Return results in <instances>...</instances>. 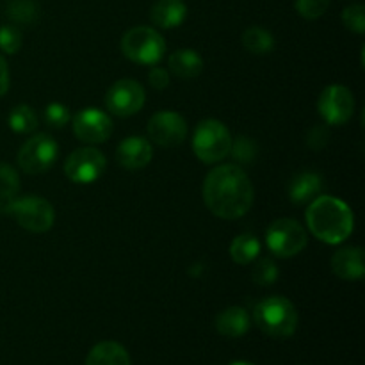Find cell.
Here are the masks:
<instances>
[{"instance_id":"cell-1","label":"cell","mask_w":365,"mask_h":365,"mask_svg":"<svg viewBox=\"0 0 365 365\" xmlns=\"http://www.w3.org/2000/svg\"><path fill=\"white\" fill-rule=\"evenodd\" d=\"M203 200L214 216L223 220L242 217L253 205V185L248 175L234 164L210 171L203 184Z\"/></svg>"},{"instance_id":"cell-2","label":"cell","mask_w":365,"mask_h":365,"mask_svg":"<svg viewBox=\"0 0 365 365\" xmlns=\"http://www.w3.org/2000/svg\"><path fill=\"white\" fill-rule=\"evenodd\" d=\"M307 225L314 237L327 245H339L353 234L351 209L334 196H317L307 210Z\"/></svg>"},{"instance_id":"cell-3","label":"cell","mask_w":365,"mask_h":365,"mask_svg":"<svg viewBox=\"0 0 365 365\" xmlns=\"http://www.w3.org/2000/svg\"><path fill=\"white\" fill-rule=\"evenodd\" d=\"M257 327L273 339H287L298 328V312L284 296H271L262 299L253 310Z\"/></svg>"},{"instance_id":"cell-4","label":"cell","mask_w":365,"mask_h":365,"mask_svg":"<svg viewBox=\"0 0 365 365\" xmlns=\"http://www.w3.org/2000/svg\"><path fill=\"white\" fill-rule=\"evenodd\" d=\"M0 212L13 216L21 228L34 232V234H43V232L50 230L53 220H56L52 203L34 195L13 198L0 207Z\"/></svg>"},{"instance_id":"cell-5","label":"cell","mask_w":365,"mask_h":365,"mask_svg":"<svg viewBox=\"0 0 365 365\" xmlns=\"http://www.w3.org/2000/svg\"><path fill=\"white\" fill-rule=\"evenodd\" d=\"M232 135L228 128L217 120H203L192 135V150L205 164H216L228 155Z\"/></svg>"},{"instance_id":"cell-6","label":"cell","mask_w":365,"mask_h":365,"mask_svg":"<svg viewBox=\"0 0 365 365\" xmlns=\"http://www.w3.org/2000/svg\"><path fill=\"white\" fill-rule=\"evenodd\" d=\"M121 52L134 63L152 66L163 59L166 52V43L155 29L134 27L121 39Z\"/></svg>"},{"instance_id":"cell-7","label":"cell","mask_w":365,"mask_h":365,"mask_svg":"<svg viewBox=\"0 0 365 365\" xmlns=\"http://www.w3.org/2000/svg\"><path fill=\"white\" fill-rule=\"evenodd\" d=\"M266 245L271 253L282 259H289L303 252L307 246V232L298 221L277 220L266 232Z\"/></svg>"},{"instance_id":"cell-8","label":"cell","mask_w":365,"mask_h":365,"mask_svg":"<svg viewBox=\"0 0 365 365\" xmlns=\"http://www.w3.org/2000/svg\"><path fill=\"white\" fill-rule=\"evenodd\" d=\"M59 146L50 135L38 134L27 139L18 152V166L24 173L39 175L48 171L57 160Z\"/></svg>"},{"instance_id":"cell-9","label":"cell","mask_w":365,"mask_h":365,"mask_svg":"<svg viewBox=\"0 0 365 365\" xmlns=\"http://www.w3.org/2000/svg\"><path fill=\"white\" fill-rule=\"evenodd\" d=\"M106 171V157L100 150L78 148L64 163V173L75 184H93Z\"/></svg>"},{"instance_id":"cell-10","label":"cell","mask_w":365,"mask_h":365,"mask_svg":"<svg viewBox=\"0 0 365 365\" xmlns=\"http://www.w3.org/2000/svg\"><path fill=\"white\" fill-rule=\"evenodd\" d=\"M145 89L139 82L123 78L110 86L106 96L107 109L120 118H128L139 113L145 106Z\"/></svg>"},{"instance_id":"cell-11","label":"cell","mask_w":365,"mask_h":365,"mask_svg":"<svg viewBox=\"0 0 365 365\" xmlns=\"http://www.w3.org/2000/svg\"><path fill=\"white\" fill-rule=\"evenodd\" d=\"M317 109L328 125H344L355 110L353 93L344 86H328L321 93Z\"/></svg>"},{"instance_id":"cell-12","label":"cell","mask_w":365,"mask_h":365,"mask_svg":"<svg viewBox=\"0 0 365 365\" xmlns=\"http://www.w3.org/2000/svg\"><path fill=\"white\" fill-rule=\"evenodd\" d=\"M148 135L155 145L173 148L184 143L187 135V123L184 118L173 110H160L153 114L148 123Z\"/></svg>"},{"instance_id":"cell-13","label":"cell","mask_w":365,"mask_h":365,"mask_svg":"<svg viewBox=\"0 0 365 365\" xmlns=\"http://www.w3.org/2000/svg\"><path fill=\"white\" fill-rule=\"evenodd\" d=\"M73 132L84 143H103L113 134V120L100 109H82L73 118Z\"/></svg>"},{"instance_id":"cell-14","label":"cell","mask_w":365,"mask_h":365,"mask_svg":"<svg viewBox=\"0 0 365 365\" xmlns=\"http://www.w3.org/2000/svg\"><path fill=\"white\" fill-rule=\"evenodd\" d=\"M152 157V145H150L148 139L139 138V135H130V138L123 139L116 150L118 163L125 170H143L145 166H148Z\"/></svg>"},{"instance_id":"cell-15","label":"cell","mask_w":365,"mask_h":365,"mask_svg":"<svg viewBox=\"0 0 365 365\" xmlns=\"http://www.w3.org/2000/svg\"><path fill=\"white\" fill-rule=\"evenodd\" d=\"M331 271L342 280H360L365 273L362 248H344L331 257Z\"/></svg>"},{"instance_id":"cell-16","label":"cell","mask_w":365,"mask_h":365,"mask_svg":"<svg viewBox=\"0 0 365 365\" xmlns=\"http://www.w3.org/2000/svg\"><path fill=\"white\" fill-rule=\"evenodd\" d=\"M187 7L182 0H157L150 11V18L163 29H175L185 20Z\"/></svg>"},{"instance_id":"cell-17","label":"cell","mask_w":365,"mask_h":365,"mask_svg":"<svg viewBox=\"0 0 365 365\" xmlns=\"http://www.w3.org/2000/svg\"><path fill=\"white\" fill-rule=\"evenodd\" d=\"M216 328L228 339L242 337L250 328V314L241 307H228L216 317Z\"/></svg>"},{"instance_id":"cell-18","label":"cell","mask_w":365,"mask_h":365,"mask_svg":"<svg viewBox=\"0 0 365 365\" xmlns=\"http://www.w3.org/2000/svg\"><path fill=\"white\" fill-rule=\"evenodd\" d=\"M168 66H170L171 73L178 78H184V81H191V78L198 77L203 70V59L200 57L198 52L195 50H177L175 53H171L170 61H168Z\"/></svg>"},{"instance_id":"cell-19","label":"cell","mask_w":365,"mask_h":365,"mask_svg":"<svg viewBox=\"0 0 365 365\" xmlns=\"http://www.w3.org/2000/svg\"><path fill=\"white\" fill-rule=\"evenodd\" d=\"M321 177L316 173H299L289 184V198L296 205H305L317 198L321 192Z\"/></svg>"},{"instance_id":"cell-20","label":"cell","mask_w":365,"mask_h":365,"mask_svg":"<svg viewBox=\"0 0 365 365\" xmlns=\"http://www.w3.org/2000/svg\"><path fill=\"white\" fill-rule=\"evenodd\" d=\"M86 365H130V356L118 342L103 341L89 351Z\"/></svg>"},{"instance_id":"cell-21","label":"cell","mask_w":365,"mask_h":365,"mask_svg":"<svg viewBox=\"0 0 365 365\" xmlns=\"http://www.w3.org/2000/svg\"><path fill=\"white\" fill-rule=\"evenodd\" d=\"M260 253V241L252 234H242L234 239L230 246L232 260L241 266H248L259 257Z\"/></svg>"},{"instance_id":"cell-22","label":"cell","mask_w":365,"mask_h":365,"mask_svg":"<svg viewBox=\"0 0 365 365\" xmlns=\"http://www.w3.org/2000/svg\"><path fill=\"white\" fill-rule=\"evenodd\" d=\"M242 45L255 56H266L274 48V38L262 27H248L242 34Z\"/></svg>"},{"instance_id":"cell-23","label":"cell","mask_w":365,"mask_h":365,"mask_svg":"<svg viewBox=\"0 0 365 365\" xmlns=\"http://www.w3.org/2000/svg\"><path fill=\"white\" fill-rule=\"evenodd\" d=\"M9 127L13 128L16 134H31L38 127V116L32 110V107L29 106H16L11 110L9 118Z\"/></svg>"},{"instance_id":"cell-24","label":"cell","mask_w":365,"mask_h":365,"mask_svg":"<svg viewBox=\"0 0 365 365\" xmlns=\"http://www.w3.org/2000/svg\"><path fill=\"white\" fill-rule=\"evenodd\" d=\"M7 16L16 24H34L39 16V6L36 0H9Z\"/></svg>"},{"instance_id":"cell-25","label":"cell","mask_w":365,"mask_h":365,"mask_svg":"<svg viewBox=\"0 0 365 365\" xmlns=\"http://www.w3.org/2000/svg\"><path fill=\"white\" fill-rule=\"evenodd\" d=\"M18 189H20V178L14 168H11L9 164H0V207L16 198Z\"/></svg>"},{"instance_id":"cell-26","label":"cell","mask_w":365,"mask_h":365,"mask_svg":"<svg viewBox=\"0 0 365 365\" xmlns=\"http://www.w3.org/2000/svg\"><path fill=\"white\" fill-rule=\"evenodd\" d=\"M228 153H230V155L234 157V160H237V163L250 164L255 160L257 153H259V146H257V143L253 141V139L241 135V138H237L235 141H232L230 152Z\"/></svg>"},{"instance_id":"cell-27","label":"cell","mask_w":365,"mask_h":365,"mask_svg":"<svg viewBox=\"0 0 365 365\" xmlns=\"http://www.w3.org/2000/svg\"><path fill=\"white\" fill-rule=\"evenodd\" d=\"M252 278L257 285H271L278 278L277 264L271 259H260L252 271Z\"/></svg>"},{"instance_id":"cell-28","label":"cell","mask_w":365,"mask_h":365,"mask_svg":"<svg viewBox=\"0 0 365 365\" xmlns=\"http://www.w3.org/2000/svg\"><path fill=\"white\" fill-rule=\"evenodd\" d=\"M342 21L349 31L356 32V34H364L365 32V7L362 4H355V6L346 7L342 13Z\"/></svg>"},{"instance_id":"cell-29","label":"cell","mask_w":365,"mask_h":365,"mask_svg":"<svg viewBox=\"0 0 365 365\" xmlns=\"http://www.w3.org/2000/svg\"><path fill=\"white\" fill-rule=\"evenodd\" d=\"M330 7V0H296V11L307 20L323 16Z\"/></svg>"},{"instance_id":"cell-30","label":"cell","mask_w":365,"mask_h":365,"mask_svg":"<svg viewBox=\"0 0 365 365\" xmlns=\"http://www.w3.org/2000/svg\"><path fill=\"white\" fill-rule=\"evenodd\" d=\"M21 46V32L14 25L0 27V48L6 53H16Z\"/></svg>"},{"instance_id":"cell-31","label":"cell","mask_w":365,"mask_h":365,"mask_svg":"<svg viewBox=\"0 0 365 365\" xmlns=\"http://www.w3.org/2000/svg\"><path fill=\"white\" fill-rule=\"evenodd\" d=\"M45 121L48 127L63 128L70 121V110L63 103H50L45 109Z\"/></svg>"},{"instance_id":"cell-32","label":"cell","mask_w":365,"mask_h":365,"mask_svg":"<svg viewBox=\"0 0 365 365\" xmlns=\"http://www.w3.org/2000/svg\"><path fill=\"white\" fill-rule=\"evenodd\" d=\"M328 139H330V130L327 125H316L314 128H310L309 135H307V145L317 152L328 145Z\"/></svg>"},{"instance_id":"cell-33","label":"cell","mask_w":365,"mask_h":365,"mask_svg":"<svg viewBox=\"0 0 365 365\" xmlns=\"http://www.w3.org/2000/svg\"><path fill=\"white\" fill-rule=\"evenodd\" d=\"M148 78H150V84L153 86L155 89H164L168 88V84H170V75H168V71L164 70V68H152L148 73Z\"/></svg>"},{"instance_id":"cell-34","label":"cell","mask_w":365,"mask_h":365,"mask_svg":"<svg viewBox=\"0 0 365 365\" xmlns=\"http://www.w3.org/2000/svg\"><path fill=\"white\" fill-rule=\"evenodd\" d=\"M9 89V70H7L6 59L0 56V96H4Z\"/></svg>"},{"instance_id":"cell-35","label":"cell","mask_w":365,"mask_h":365,"mask_svg":"<svg viewBox=\"0 0 365 365\" xmlns=\"http://www.w3.org/2000/svg\"><path fill=\"white\" fill-rule=\"evenodd\" d=\"M230 365H253V364H250V362H234V364H230Z\"/></svg>"}]
</instances>
